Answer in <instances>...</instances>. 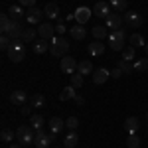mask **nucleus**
Listing matches in <instances>:
<instances>
[{
	"mask_svg": "<svg viewBox=\"0 0 148 148\" xmlns=\"http://www.w3.org/2000/svg\"><path fill=\"white\" fill-rule=\"evenodd\" d=\"M109 4L114 12H123L128 8V0H109Z\"/></svg>",
	"mask_w": 148,
	"mask_h": 148,
	"instance_id": "obj_30",
	"label": "nucleus"
},
{
	"mask_svg": "<svg viewBox=\"0 0 148 148\" xmlns=\"http://www.w3.org/2000/svg\"><path fill=\"white\" fill-rule=\"evenodd\" d=\"M6 53H8V59H10L12 63H20L24 57H26V51H24V47H10Z\"/></svg>",
	"mask_w": 148,
	"mask_h": 148,
	"instance_id": "obj_15",
	"label": "nucleus"
},
{
	"mask_svg": "<svg viewBox=\"0 0 148 148\" xmlns=\"http://www.w3.org/2000/svg\"><path fill=\"white\" fill-rule=\"evenodd\" d=\"M65 30H67V28H65V26H63V24H57V26H56V32H57V34H59V36L63 34V32H65Z\"/></svg>",
	"mask_w": 148,
	"mask_h": 148,
	"instance_id": "obj_43",
	"label": "nucleus"
},
{
	"mask_svg": "<svg viewBox=\"0 0 148 148\" xmlns=\"http://www.w3.org/2000/svg\"><path fill=\"white\" fill-rule=\"evenodd\" d=\"M146 119H148V113H146Z\"/></svg>",
	"mask_w": 148,
	"mask_h": 148,
	"instance_id": "obj_48",
	"label": "nucleus"
},
{
	"mask_svg": "<svg viewBox=\"0 0 148 148\" xmlns=\"http://www.w3.org/2000/svg\"><path fill=\"white\" fill-rule=\"evenodd\" d=\"M65 126H67L69 130H75V128L79 126V119H77V116H69L67 121H65Z\"/></svg>",
	"mask_w": 148,
	"mask_h": 148,
	"instance_id": "obj_40",
	"label": "nucleus"
},
{
	"mask_svg": "<svg viewBox=\"0 0 148 148\" xmlns=\"http://www.w3.org/2000/svg\"><path fill=\"white\" fill-rule=\"evenodd\" d=\"M75 97H77V93H75V87H73V85L63 87V89H61V93H59V101H61V103L69 101V99H75Z\"/></svg>",
	"mask_w": 148,
	"mask_h": 148,
	"instance_id": "obj_21",
	"label": "nucleus"
},
{
	"mask_svg": "<svg viewBox=\"0 0 148 148\" xmlns=\"http://www.w3.org/2000/svg\"><path fill=\"white\" fill-rule=\"evenodd\" d=\"M111 10H113V8H111V4H109L107 0H99V2L93 6V14H95L97 18H107V16L111 14Z\"/></svg>",
	"mask_w": 148,
	"mask_h": 148,
	"instance_id": "obj_7",
	"label": "nucleus"
},
{
	"mask_svg": "<svg viewBox=\"0 0 148 148\" xmlns=\"http://www.w3.org/2000/svg\"><path fill=\"white\" fill-rule=\"evenodd\" d=\"M51 44H49V53L56 57H63L67 56L69 51V42L63 38V36H57V38H53V40H49Z\"/></svg>",
	"mask_w": 148,
	"mask_h": 148,
	"instance_id": "obj_1",
	"label": "nucleus"
},
{
	"mask_svg": "<svg viewBox=\"0 0 148 148\" xmlns=\"http://www.w3.org/2000/svg\"><path fill=\"white\" fill-rule=\"evenodd\" d=\"M46 105V97L44 95H40V93H36L30 97V107H34V109H40V107H44Z\"/></svg>",
	"mask_w": 148,
	"mask_h": 148,
	"instance_id": "obj_28",
	"label": "nucleus"
},
{
	"mask_svg": "<svg viewBox=\"0 0 148 148\" xmlns=\"http://www.w3.org/2000/svg\"><path fill=\"white\" fill-rule=\"evenodd\" d=\"M77 142H79V136L71 130L67 136H65V140H63V146H65V148H75V146H77Z\"/></svg>",
	"mask_w": 148,
	"mask_h": 148,
	"instance_id": "obj_29",
	"label": "nucleus"
},
{
	"mask_svg": "<svg viewBox=\"0 0 148 148\" xmlns=\"http://www.w3.org/2000/svg\"><path fill=\"white\" fill-rule=\"evenodd\" d=\"M126 146L128 148H138L140 146V138H138L136 134H128V136H126Z\"/></svg>",
	"mask_w": 148,
	"mask_h": 148,
	"instance_id": "obj_37",
	"label": "nucleus"
},
{
	"mask_svg": "<svg viewBox=\"0 0 148 148\" xmlns=\"http://www.w3.org/2000/svg\"><path fill=\"white\" fill-rule=\"evenodd\" d=\"M44 14H46L47 18H57L59 16V6H57L56 2H49L44 6Z\"/></svg>",
	"mask_w": 148,
	"mask_h": 148,
	"instance_id": "obj_25",
	"label": "nucleus"
},
{
	"mask_svg": "<svg viewBox=\"0 0 148 148\" xmlns=\"http://www.w3.org/2000/svg\"><path fill=\"white\" fill-rule=\"evenodd\" d=\"M36 36H38V30H34V28H26V30H24L22 40L26 42V44H34Z\"/></svg>",
	"mask_w": 148,
	"mask_h": 148,
	"instance_id": "obj_31",
	"label": "nucleus"
},
{
	"mask_svg": "<svg viewBox=\"0 0 148 148\" xmlns=\"http://www.w3.org/2000/svg\"><path fill=\"white\" fill-rule=\"evenodd\" d=\"M10 103L16 105V107H24V105L28 103V95H26V91H22V89L12 91L10 93Z\"/></svg>",
	"mask_w": 148,
	"mask_h": 148,
	"instance_id": "obj_10",
	"label": "nucleus"
},
{
	"mask_svg": "<svg viewBox=\"0 0 148 148\" xmlns=\"http://www.w3.org/2000/svg\"><path fill=\"white\" fill-rule=\"evenodd\" d=\"M12 46V38L8 34H2V38H0V49L2 51H8Z\"/></svg>",
	"mask_w": 148,
	"mask_h": 148,
	"instance_id": "obj_36",
	"label": "nucleus"
},
{
	"mask_svg": "<svg viewBox=\"0 0 148 148\" xmlns=\"http://www.w3.org/2000/svg\"><path fill=\"white\" fill-rule=\"evenodd\" d=\"M75 103H77V105H83V103H85V99H83V97H79V95H77V97H75Z\"/></svg>",
	"mask_w": 148,
	"mask_h": 148,
	"instance_id": "obj_45",
	"label": "nucleus"
},
{
	"mask_svg": "<svg viewBox=\"0 0 148 148\" xmlns=\"http://www.w3.org/2000/svg\"><path fill=\"white\" fill-rule=\"evenodd\" d=\"M56 148H57V146H56Z\"/></svg>",
	"mask_w": 148,
	"mask_h": 148,
	"instance_id": "obj_50",
	"label": "nucleus"
},
{
	"mask_svg": "<svg viewBox=\"0 0 148 148\" xmlns=\"http://www.w3.org/2000/svg\"><path fill=\"white\" fill-rule=\"evenodd\" d=\"M8 148H20V146H18V144H10Z\"/></svg>",
	"mask_w": 148,
	"mask_h": 148,
	"instance_id": "obj_46",
	"label": "nucleus"
},
{
	"mask_svg": "<svg viewBox=\"0 0 148 148\" xmlns=\"http://www.w3.org/2000/svg\"><path fill=\"white\" fill-rule=\"evenodd\" d=\"M69 34H71L73 40H85V38H87V30H85L81 24H77V26L69 28Z\"/></svg>",
	"mask_w": 148,
	"mask_h": 148,
	"instance_id": "obj_20",
	"label": "nucleus"
},
{
	"mask_svg": "<svg viewBox=\"0 0 148 148\" xmlns=\"http://www.w3.org/2000/svg\"><path fill=\"white\" fill-rule=\"evenodd\" d=\"M38 36L42 40H53L56 38V26H51L49 22H44L38 26Z\"/></svg>",
	"mask_w": 148,
	"mask_h": 148,
	"instance_id": "obj_6",
	"label": "nucleus"
},
{
	"mask_svg": "<svg viewBox=\"0 0 148 148\" xmlns=\"http://www.w3.org/2000/svg\"><path fill=\"white\" fill-rule=\"evenodd\" d=\"M32 109H34V107H22V114H30Z\"/></svg>",
	"mask_w": 148,
	"mask_h": 148,
	"instance_id": "obj_44",
	"label": "nucleus"
},
{
	"mask_svg": "<svg viewBox=\"0 0 148 148\" xmlns=\"http://www.w3.org/2000/svg\"><path fill=\"white\" fill-rule=\"evenodd\" d=\"M87 51H89L91 57H99V56H103V51H105V44H103L101 40H95V42H91V44L87 46Z\"/></svg>",
	"mask_w": 148,
	"mask_h": 148,
	"instance_id": "obj_14",
	"label": "nucleus"
},
{
	"mask_svg": "<svg viewBox=\"0 0 148 148\" xmlns=\"http://www.w3.org/2000/svg\"><path fill=\"white\" fill-rule=\"evenodd\" d=\"M44 116L42 114H32L30 116V126L34 128V130H44Z\"/></svg>",
	"mask_w": 148,
	"mask_h": 148,
	"instance_id": "obj_26",
	"label": "nucleus"
},
{
	"mask_svg": "<svg viewBox=\"0 0 148 148\" xmlns=\"http://www.w3.org/2000/svg\"><path fill=\"white\" fill-rule=\"evenodd\" d=\"M71 85H73L75 89L83 87V75H81V73H73V75H71Z\"/></svg>",
	"mask_w": 148,
	"mask_h": 148,
	"instance_id": "obj_38",
	"label": "nucleus"
},
{
	"mask_svg": "<svg viewBox=\"0 0 148 148\" xmlns=\"http://www.w3.org/2000/svg\"><path fill=\"white\" fill-rule=\"evenodd\" d=\"M47 40H38V42H34V46H32V49H34V53H38V56H42V53H46L47 49H49V44H46Z\"/></svg>",
	"mask_w": 148,
	"mask_h": 148,
	"instance_id": "obj_24",
	"label": "nucleus"
},
{
	"mask_svg": "<svg viewBox=\"0 0 148 148\" xmlns=\"http://www.w3.org/2000/svg\"><path fill=\"white\" fill-rule=\"evenodd\" d=\"M125 28H119V30H114V32H111L109 34V46H111V49H114V51H123L125 47H123V44H125Z\"/></svg>",
	"mask_w": 148,
	"mask_h": 148,
	"instance_id": "obj_3",
	"label": "nucleus"
},
{
	"mask_svg": "<svg viewBox=\"0 0 148 148\" xmlns=\"http://www.w3.org/2000/svg\"><path fill=\"white\" fill-rule=\"evenodd\" d=\"M125 130L128 132V134H136L138 132V128H140V123H138V119L136 116H126L125 119Z\"/></svg>",
	"mask_w": 148,
	"mask_h": 148,
	"instance_id": "obj_16",
	"label": "nucleus"
},
{
	"mask_svg": "<svg viewBox=\"0 0 148 148\" xmlns=\"http://www.w3.org/2000/svg\"><path fill=\"white\" fill-rule=\"evenodd\" d=\"M144 47H146V56H148V42H146V46H144Z\"/></svg>",
	"mask_w": 148,
	"mask_h": 148,
	"instance_id": "obj_47",
	"label": "nucleus"
},
{
	"mask_svg": "<svg viewBox=\"0 0 148 148\" xmlns=\"http://www.w3.org/2000/svg\"><path fill=\"white\" fill-rule=\"evenodd\" d=\"M123 20H125V24L128 28H140L142 26V16L138 12H126Z\"/></svg>",
	"mask_w": 148,
	"mask_h": 148,
	"instance_id": "obj_9",
	"label": "nucleus"
},
{
	"mask_svg": "<svg viewBox=\"0 0 148 148\" xmlns=\"http://www.w3.org/2000/svg\"><path fill=\"white\" fill-rule=\"evenodd\" d=\"M134 71H146L148 69V57H138V59H134Z\"/></svg>",
	"mask_w": 148,
	"mask_h": 148,
	"instance_id": "obj_33",
	"label": "nucleus"
},
{
	"mask_svg": "<svg viewBox=\"0 0 148 148\" xmlns=\"http://www.w3.org/2000/svg\"><path fill=\"white\" fill-rule=\"evenodd\" d=\"M8 16H10L12 20H22V18H26L24 6H20V4H14V6H10V8H8Z\"/></svg>",
	"mask_w": 148,
	"mask_h": 148,
	"instance_id": "obj_19",
	"label": "nucleus"
},
{
	"mask_svg": "<svg viewBox=\"0 0 148 148\" xmlns=\"http://www.w3.org/2000/svg\"><path fill=\"white\" fill-rule=\"evenodd\" d=\"M24 24H22V20H14L12 22V28H10V32H8V36H10L12 40H20L24 36Z\"/></svg>",
	"mask_w": 148,
	"mask_h": 148,
	"instance_id": "obj_13",
	"label": "nucleus"
},
{
	"mask_svg": "<svg viewBox=\"0 0 148 148\" xmlns=\"http://www.w3.org/2000/svg\"><path fill=\"white\" fill-rule=\"evenodd\" d=\"M105 20H107V28H109V30H113V32H114V30H119V28H123V22H125V20L121 18V14H119V12H111Z\"/></svg>",
	"mask_w": 148,
	"mask_h": 148,
	"instance_id": "obj_8",
	"label": "nucleus"
},
{
	"mask_svg": "<svg viewBox=\"0 0 148 148\" xmlns=\"http://www.w3.org/2000/svg\"><path fill=\"white\" fill-rule=\"evenodd\" d=\"M53 2H56V0H53Z\"/></svg>",
	"mask_w": 148,
	"mask_h": 148,
	"instance_id": "obj_49",
	"label": "nucleus"
},
{
	"mask_svg": "<svg viewBox=\"0 0 148 148\" xmlns=\"http://www.w3.org/2000/svg\"><path fill=\"white\" fill-rule=\"evenodd\" d=\"M77 61H75V57L71 56H63L61 57V63H59V67H61V71L63 73H67V75H73L75 71H77Z\"/></svg>",
	"mask_w": 148,
	"mask_h": 148,
	"instance_id": "obj_5",
	"label": "nucleus"
},
{
	"mask_svg": "<svg viewBox=\"0 0 148 148\" xmlns=\"http://www.w3.org/2000/svg\"><path fill=\"white\" fill-rule=\"evenodd\" d=\"M12 22H14V20H12L8 14H2V16H0V26H2L0 30H2V34H8V32H10Z\"/></svg>",
	"mask_w": 148,
	"mask_h": 148,
	"instance_id": "obj_27",
	"label": "nucleus"
},
{
	"mask_svg": "<svg viewBox=\"0 0 148 148\" xmlns=\"http://www.w3.org/2000/svg\"><path fill=\"white\" fill-rule=\"evenodd\" d=\"M47 125H49V130H51L53 134H59V132L63 130V126H65V121L59 119V116H53V119L47 121Z\"/></svg>",
	"mask_w": 148,
	"mask_h": 148,
	"instance_id": "obj_18",
	"label": "nucleus"
},
{
	"mask_svg": "<svg viewBox=\"0 0 148 148\" xmlns=\"http://www.w3.org/2000/svg\"><path fill=\"white\" fill-rule=\"evenodd\" d=\"M123 59L125 61H132V59H136V51H134V47L132 46H128L123 49Z\"/></svg>",
	"mask_w": 148,
	"mask_h": 148,
	"instance_id": "obj_35",
	"label": "nucleus"
},
{
	"mask_svg": "<svg viewBox=\"0 0 148 148\" xmlns=\"http://www.w3.org/2000/svg\"><path fill=\"white\" fill-rule=\"evenodd\" d=\"M18 4L24 8H32V6H36V0H18Z\"/></svg>",
	"mask_w": 148,
	"mask_h": 148,
	"instance_id": "obj_41",
	"label": "nucleus"
},
{
	"mask_svg": "<svg viewBox=\"0 0 148 148\" xmlns=\"http://www.w3.org/2000/svg\"><path fill=\"white\" fill-rule=\"evenodd\" d=\"M12 138H16V132H12V130H8V128H4L2 134H0V140H2V142H12Z\"/></svg>",
	"mask_w": 148,
	"mask_h": 148,
	"instance_id": "obj_39",
	"label": "nucleus"
},
{
	"mask_svg": "<svg viewBox=\"0 0 148 148\" xmlns=\"http://www.w3.org/2000/svg\"><path fill=\"white\" fill-rule=\"evenodd\" d=\"M119 69H121L125 75H130V73L134 71V65H132L130 61H125V59H121V61H119Z\"/></svg>",
	"mask_w": 148,
	"mask_h": 148,
	"instance_id": "obj_34",
	"label": "nucleus"
},
{
	"mask_svg": "<svg viewBox=\"0 0 148 148\" xmlns=\"http://www.w3.org/2000/svg\"><path fill=\"white\" fill-rule=\"evenodd\" d=\"M128 42H130V46H132V47H142V46H146L144 38H142L140 34H132L130 38H128Z\"/></svg>",
	"mask_w": 148,
	"mask_h": 148,
	"instance_id": "obj_32",
	"label": "nucleus"
},
{
	"mask_svg": "<svg viewBox=\"0 0 148 148\" xmlns=\"http://www.w3.org/2000/svg\"><path fill=\"white\" fill-rule=\"evenodd\" d=\"M91 12L93 10H91V8H87V6H79V8L75 10V14H73V16H75V22L83 26V24L91 18Z\"/></svg>",
	"mask_w": 148,
	"mask_h": 148,
	"instance_id": "obj_12",
	"label": "nucleus"
},
{
	"mask_svg": "<svg viewBox=\"0 0 148 148\" xmlns=\"http://www.w3.org/2000/svg\"><path fill=\"white\" fill-rule=\"evenodd\" d=\"M93 71V63L89 61V59H83V61H79V65H77V73H81V75H91Z\"/></svg>",
	"mask_w": 148,
	"mask_h": 148,
	"instance_id": "obj_22",
	"label": "nucleus"
},
{
	"mask_svg": "<svg viewBox=\"0 0 148 148\" xmlns=\"http://www.w3.org/2000/svg\"><path fill=\"white\" fill-rule=\"evenodd\" d=\"M42 16H44V10L32 6V8H28V12H26V22L28 24H40L42 22Z\"/></svg>",
	"mask_w": 148,
	"mask_h": 148,
	"instance_id": "obj_11",
	"label": "nucleus"
},
{
	"mask_svg": "<svg viewBox=\"0 0 148 148\" xmlns=\"http://www.w3.org/2000/svg\"><path fill=\"white\" fill-rule=\"evenodd\" d=\"M109 28L107 26H93L91 28V34L95 40H103V38H109V32H107Z\"/></svg>",
	"mask_w": 148,
	"mask_h": 148,
	"instance_id": "obj_23",
	"label": "nucleus"
},
{
	"mask_svg": "<svg viewBox=\"0 0 148 148\" xmlns=\"http://www.w3.org/2000/svg\"><path fill=\"white\" fill-rule=\"evenodd\" d=\"M109 77H111V71H109V69L101 67V69H95V71H93V83H95V85H103Z\"/></svg>",
	"mask_w": 148,
	"mask_h": 148,
	"instance_id": "obj_17",
	"label": "nucleus"
},
{
	"mask_svg": "<svg viewBox=\"0 0 148 148\" xmlns=\"http://www.w3.org/2000/svg\"><path fill=\"white\" fill-rule=\"evenodd\" d=\"M53 132H44V130H36V138H34V146L36 148H49L53 144Z\"/></svg>",
	"mask_w": 148,
	"mask_h": 148,
	"instance_id": "obj_4",
	"label": "nucleus"
},
{
	"mask_svg": "<svg viewBox=\"0 0 148 148\" xmlns=\"http://www.w3.org/2000/svg\"><path fill=\"white\" fill-rule=\"evenodd\" d=\"M16 138L20 140V144L28 146V144H34V138H36V130L28 125H22L16 128Z\"/></svg>",
	"mask_w": 148,
	"mask_h": 148,
	"instance_id": "obj_2",
	"label": "nucleus"
},
{
	"mask_svg": "<svg viewBox=\"0 0 148 148\" xmlns=\"http://www.w3.org/2000/svg\"><path fill=\"white\" fill-rule=\"evenodd\" d=\"M111 77H113V79H119V77H123V71H121L119 67L113 69V71H111Z\"/></svg>",
	"mask_w": 148,
	"mask_h": 148,
	"instance_id": "obj_42",
	"label": "nucleus"
}]
</instances>
